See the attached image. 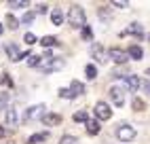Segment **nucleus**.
<instances>
[{
    "mask_svg": "<svg viewBox=\"0 0 150 144\" xmlns=\"http://www.w3.org/2000/svg\"><path fill=\"white\" fill-rule=\"evenodd\" d=\"M66 66V61L62 59V57H53V59H49V61H45L42 64V72H57V70H62Z\"/></svg>",
    "mask_w": 150,
    "mask_h": 144,
    "instance_id": "obj_6",
    "label": "nucleus"
},
{
    "mask_svg": "<svg viewBox=\"0 0 150 144\" xmlns=\"http://www.w3.org/2000/svg\"><path fill=\"white\" fill-rule=\"evenodd\" d=\"M51 21H53V26H62V21H64V13H62V9H53V13H51Z\"/></svg>",
    "mask_w": 150,
    "mask_h": 144,
    "instance_id": "obj_15",
    "label": "nucleus"
},
{
    "mask_svg": "<svg viewBox=\"0 0 150 144\" xmlns=\"http://www.w3.org/2000/svg\"><path fill=\"white\" fill-rule=\"evenodd\" d=\"M45 138H47V133H45V131L34 133V136H30V138H28V142H25V144H38V142H42Z\"/></svg>",
    "mask_w": 150,
    "mask_h": 144,
    "instance_id": "obj_19",
    "label": "nucleus"
},
{
    "mask_svg": "<svg viewBox=\"0 0 150 144\" xmlns=\"http://www.w3.org/2000/svg\"><path fill=\"white\" fill-rule=\"evenodd\" d=\"M112 6H118V9H127V6H129V2H125V0H114V2H112Z\"/></svg>",
    "mask_w": 150,
    "mask_h": 144,
    "instance_id": "obj_33",
    "label": "nucleus"
},
{
    "mask_svg": "<svg viewBox=\"0 0 150 144\" xmlns=\"http://www.w3.org/2000/svg\"><path fill=\"white\" fill-rule=\"evenodd\" d=\"M0 83H2V85H6V87H13V81L8 78L6 74H2V76H0Z\"/></svg>",
    "mask_w": 150,
    "mask_h": 144,
    "instance_id": "obj_32",
    "label": "nucleus"
},
{
    "mask_svg": "<svg viewBox=\"0 0 150 144\" xmlns=\"http://www.w3.org/2000/svg\"><path fill=\"white\" fill-rule=\"evenodd\" d=\"M116 138L121 140V142H131L135 138V129L131 125H127V123H121L116 129Z\"/></svg>",
    "mask_w": 150,
    "mask_h": 144,
    "instance_id": "obj_2",
    "label": "nucleus"
},
{
    "mask_svg": "<svg viewBox=\"0 0 150 144\" xmlns=\"http://www.w3.org/2000/svg\"><path fill=\"white\" fill-rule=\"evenodd\" d=\"M127 53H129V57H131V59H142V57H144V51H142V47H139V45H131Z\"/></svg>",
    "mask_w": 150,
    "mask_h": 144,
    "instance_id": "obj_14",
    "label": "nucleus"
},
{
    "mask_svg": "<svg viewBox=\"0 0 150 144\" xmlns=\"http://www.w3.org/2000/svg\"><path fill=\"white\" fill-rule=\"evenodd\" d=\"M6 98H8V91H4V93H0V102H4Z\"/></svg>",
    "mask_w": 150,
    "mask_h": 144,
    "instance_id": "obj_35",
    "label": "nucleus"
},
{
    "mask_svg": "<svg viewBox=\"0 0 150 144\" xmlns=\"http://www.w3.org/2000/svg\"><path fill=\"white\" fill-rule=\"evenodd\" d=\"M45 104H36V106H32V108H28L25 110V115H23V119L25 121H34V119H45V115H47V112H45Z\"/></svg>",
    "mask_w": 150,
    "mask_h": 144,
    "instance_id": "obj_3",
    "label": "nucleus"
},
{
    "mask_svg": "<svg viewBox=\"0 0 150 144\" xmlns=\"http://www.w3.org/2000/svg\"><path fill=\"white\" fill-rule=\"evenodd\" d=\"M59 144H78V138H74V136H64Z\"/></svg>",
    "mask_w": 150,
    "mask_h": 144,
    "instance_id": "obj_26",
    "label": "nucleus"
},
{
    "mask_svg": "<svg viewBox=\"0 0 150 144\" xmlns=\"http://www.w3.org/2000/svg\"><path fill=\"white\" fill-rule=\"evenodd\" d=\"M99 131H102L99 121H97V119H89V121H87V133H89V136H97Z\"/></svg>",
    "mask_w": 150,
    "mask_h": 144,
    "instance_id": "obj_11",
    "label": "nucleus"
},
{
    "mask_svg": "<svg viewBox=\"0 0 150 144\" xmlns=\"http://www.w3.org/2000/svg\"><path fill=\"white\" fill-rule=\"evenodd\" d=\"M85 74H87V78H89V81H93V78L97 76V68H95L93 64H89V66L85 68Z\"/></svg>",
    "mask_w": 150,
    "mask_h": 144,
    "instance_id": "obj_20",
    "label": "nucleus"
},
{
    "mask_svg": "<svg viewBox=\"0 0 150 144\" xmlns=\"http://www.w3.org/2000/svg\"><path fill=\"white\" fill-rule=\"evenodd\" d=\"M4 121H6V125H17V112H15V108L6 106V110H4Z\"/></svg>",
    "mask_w": 150,
    "mask_h": 144,
    "instance_id": "obj_13",
    "label": "nucleus"
},
{
    "mask_svg": "<svg viewBox=\"0 0 150 144\" xmlns=\"http://www.w3.org/2000/svg\"><path fill=\"white\" fill-rule=\"evenodd\" d=\"M125 85H127V89L129 91H137L139 89V85H142V81H139V76L137 74H125Z\"/></svg>",
    "mask_w": 150,
    "mask_h": 144,
    "instance_id": "obj_9",
    "label": "nucleus"
},
{
    "mask_svg": "<svg viewBox=\"0 0 150 144\" xmlns=\"http://www.w3.org/2000/svg\"><path fill=\"white\" fill-rule=\"evenodd\" d=\"M8 6H11V9H23V6H28V2H25V0H11Z\"/></svg>",
    "mask_w": 150,
    "mask_h": 144,
    "instance_id": "obj_25",
    "label": "nucleus"
},
{
    "mask_svg": "<svg viewBox=\"0 0 150 144\" xmlns=\"http://www.w3.org/2000/svg\"><path fill=\"white\" fill-rule=\"evenodd\" d=\"M142 87H144V93L150 98V81H144V83H142Z\"/></svg>",
    "mask_w": 150,
    "mask_h": 144,
    "instance_id": "obj_34",
    "label": "nucleus"
},
{
    "mask_svg": "<svg viewBox=\"0 0 150 144\" xmlns=\"http://www.w3.org/2000/svg\"><path fill=\"white\" fill-rule=\"evenodd\" d=\"M127 34H135L137 38H142L144 30H142V26H139V24H129V28H127Z\"/></svg>",
    "mask_w": 150,
    "mask_h": 144,
    "instance_id": "obj_16",
    "label": "nucleus"
},
{
    "mask_svg": "<svg viewBox=\"0 0 150 144\" xmlns=\"http://www.w3.org/2000/svg\"><path fill=\"white\" fill-rule=\"evenodd\" d=\"M0 32H2V26H0Z\"/></svg>",
    "mask_w": 150,
    "mask_h": 144,
    "instance_id": "obj_37",
    "label": "nucleus"
},
{
    "mask_svg": "<svg viewBox=\"0 0 150 144\" xmlns=\"http://www.w3.org/2000/svg\"><path fill=\"white\" fill-rule=\"evenodd\" d=\"M59 98H66V100H74L76 96H74V91H72V89H66V87H62V89H59Z\"/></svg>",
    "mask_w": 150,
    "mask_h": 144,
    "instance_id": "obj_23",
    "label": "nucleus"
},
{
    "mask_svg": "<svg viewBox=\"0 0 150 144\" xmlns=\"http://www.w3.org/2000/svg\"><path fill=\"white\" fill-rule=\"evenodd\" d=\"M40 45H42V47H57L59 40H57L55 36H42V38H40Z\"/></svg>",
    "mask_w": 150,
    "mask_h": 144,
    "instance_id": "obj_17",
    "label": "nucleus"
},
{
    "mask_svg": "<svg viewBox=\"0 0 150 144\" xmlns=\"http://www.w3.org/2000/svg\"><path fill=\"white\" fill-rule=\"evenodd\" d=\"M34 17H36V13H32V11H30V13H25V15H23V19H21V21H23V24H32V21H34Z\"/></svg>",
    "mask_w": 150,
    "mask_h": 144,
    "instance_id": "obj_29",
    "label": "nucleus"
},
{
    "mask_svg": "<svg viewBox=\"0 0 150 144\" xmlns=\"http://www.w3.org/2000/svg\"><path fill=\"white\" fill-rule=\"evenodd\" d=\"M91 36H93V34H91V28L85 26V28H83V38H85V40H91Z\"/></svg>",
    "mask_w": 150,
    "mask_h": 144,
    "instance_id": "obj_31",
    "label": "nucleus"
},
{
    "mask_svg": "<svg viewBox=\"0 0 150 144\" xmlns=\"http://www.w3.org/2000/svg\"><path fill=\"white\" fill-rule=\"evenodd\" d=\"M40 59L42 57H38V55H30L28 57V66H38V64H40Z\"/></svg>",
    "mask_w": 150,
    "mask_h": 144,
    "instance_id": "obj_27",
    "label": "nucleus"
},
{
    "mask_svg": "<svg viewBox=\"0 0 150 144\" xmlns=\"http://www.w3.org/2000/svg\"><path fill=\"white\" fill-rule=\"evenodd\" d=\"M6 26L11 28V30H17V28H19V21H17V19H15V17H13L11 13L6 15Z\"/></svg>",
    "mask_w": 150,
    "mask_h": 144,
    "instance_id": "obj_24",
    "label": "nucleus"
},
{
    "mask_svg": "<svg viewBox=\"0 0 150 144\" xmlns=\"http://www.w3.org/2000/svg\"><path fill=\"white\" fill-rule=\"evenodd\" d=\"M110 98H112V104L116 106V108H121L123 104H125V91H123V87H118V85H114V87H110Z\"/></svg>",
    "mask_w": 150,
    "mask_h": 144,
    "instance_id": "obj_4",
    "label": "nucleus"
},
{
    "mask_svg": "<svg viewBox=\"0 0 150 144\" xmlns=\"http://www.w3.org/2000/svg\"><path fill=\"white\" fill-rule=\"evenodd\" d=\"M2 136H4V129H2V127H0V138H2Z\"/></svg>",
    "mask_w": 150,
    "mask_h": 144,
    "instance_id": "obj_36",
    "label": "nucleus"
},
{
    "mask_svg": "<svg viewBox=\"0 0 150 144\" xmlns=\"http://www.w3.org/2000/svg\"><path fill=\"white\" fill-rule=\"evenodd\" d=\"M23 43H25V45H34V43H36V36H34L32 32H28V34L23 36Z\"/></svg>",
    "mask_w": 150,
    "mask_h": 144,
    "instance_id": "obj_28",
    "label": "nucleus"
},
{
    "mask_svg": "<svg viewBox=\"0 0 150 144\" xmlns=\"http://www.w3.org/2000/svg\"><path fill=\"white\" fill-rule=\"evenodd\" d=\"M8 144H13V142H8Z\"/></svg>",
    "mask_w": 150,
    "mask_h": 144,
    "instance_id": "obj_38",
    "label": "nucleus"
},
{
    "mask_svg": "<svg viewBox=\"0 0 150 144\" xmlns=\"http://www.w3.org/2000/svg\"><path fill=\"white\" fill-rule=\"evenodd\" d=\"M72 119H74V123H87V121H89L85 110H78V112H74V117H72Z\"/></svg>",
    "mask_w": 150,
    "mask_h": 144,
    "instance_id": "obj_22",
    "label": "nucleus"
},
{
    "mask_svg": "<svg viewBox=\"0 0 150 144\" xmlns=\"http://www.w3.org/2000/svg\"><path fill=\"white\" fill-rule=\"evenodd\" d=\"M70 89L74 91V96H83V93H85V85L81 83V81H72V85H70Z\"/></svg>",
    "mask_w": 150,
    "mask_h": 144,
    "instance_id": "obj_18",
    "label": "nucleus"
},
{
    "mask_svg": "<svg viewBox=\"0 0 150 144\" xmlns=\"http://www.w3.org/2000/svg\"><path fill=\"white\" fill-rule=\"evenodd\" d=\"M91 55L99 61V64H106L108 61V55H106V51H104L102 45H91Z\"/></svg>",
    "mask_w": 150,
    "mask_h": 144,
    "instance_id": "obj_10",
    "label": "nucleus"
},
{
    "mask_svg": "<svg viewBox=\"0 0 150 144\" xmlns=\"http://www.w3.org/2000/svg\"><path fill=\"white\" fill-rule=\"evenodd\" d=\"M108 57H112V61H114V64L123 66L125 61L129 59V53H127V51H123V49H118V47H112V49L108 51Z\"/></svg>",
    "mask_w": 150,
    "mask_h": 144,
    "instance_id": "obj_5",
    "label": "nucleus"
},
{
    "mask_svg": "<svg viewBox=\"0 0 150 144\" xmlns=\"http://www.w3.org/2000/svg\"><path fill=\"white\" fill-rule=\"evenodd\" d=\"M47 11H49V4H45V2H38L34 13H47Z\"/></svg>",
    "mask_w": 150,
    "mask_h": 144,
    "instance_id": "obj_30",
    "label": "nucleus"
},
{
    "mask_svg": "<svg viewBox=\"0 0 150 144\" xmlns=\"http://www.w3.org/2000/svg\"><path fill=\"white\" fill-rule=\"evenodd\" d=\"M68 24L72 26V28H85V11L78 4H72L70 6V11H68Z\"/></svg>",
    "mask_w": 150,
    "mask_h": 144,
    "instance_id": "obj_1",
    "label": "nucleus"
},
{
    "mask_svg": "<svg viewBox=\"0 0 150 144\" xmlns=\"http://www.w3.org/2000/svg\"><path fill=\"white\" fill-rule=\"evenodd\" d=\"M144 108H146V102L142 98H133V110L135 112H142Z\"/></svg>",
    "mask_w": 150,
    "mask_h": 144,
    "instance_id": "obj_21",
    "label": "nucleus"
},
{
    "mask_svg": "<svg viewBox=\"0 0 150 144\" xmlns=\"http://www.w3.org/2000/svg\"><path fill=\"white\" fill-rule=\"evenodd\" d=\"M45 125H62V115H55V112H47L42 119Z\"/></svg>",
    "mask_w": 150,
    "mask_h": 144,
    "instance_id": "obj_12",
    "label": "nucleus"
},
{
    "mask_svg": "<svg viewBox=\"0 0 150 144\" xmlns=\"http://www.w3.org/2000/svg\"><path fill=\"white\" fill-rule=\"evenodd\" d=\"M4 49H6V55H8L11 61H19V59H23V57H30V53H21V51L17 49V45H13V43H8Z\"/></svg>",
    "mask_w": 150,
    "mask_h": 144,
    "instance_id": "obj_8",
    "label": "nucleus"
},
{
    "mask_svg": "<svg viewBox=\"0 0 150 144\" xmlns=\"http://www.w3.org/2000/svg\"><path fill=\"white\" fill-rule=\"evenodd\" d=\"M95 117L99 121H106V119L112 117V108H110L106 102H97V104H95Z\"/></svg>",
    "mask_w": 150,
    "mask_h": 144,
    "instance_id": "obj_7",
    "label": "nucleus"
}]
</instances>
